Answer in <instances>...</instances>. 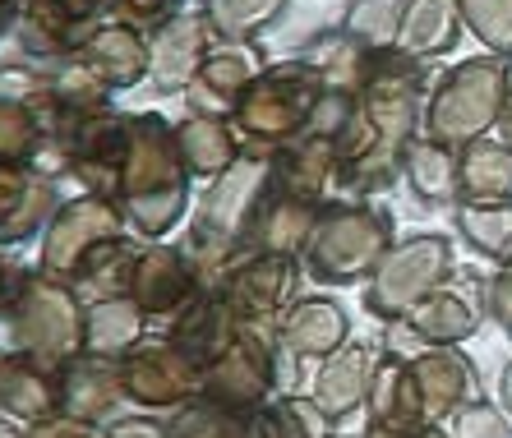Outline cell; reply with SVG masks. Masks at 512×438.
Masks as SVG:
<instances>
[{"label":"cell","instance_id":"obj_30","mask_svg":"<svg viewBox=\"0 0 512 438\" xmlns=\"http://www.w3.org/2000/svg\"><path fill=\"white\" fill-rule=\"evenodd\" d=\"M462 203H512V148L503 139H476L462 153Z\"/></svg>","mask_w":512,"mask_h":438},{"label":"cell","instance_id":"obj_42","mask_svg":"<svg viewBox=\"0 0 512 438\" xmlns=\"http://www.w3.org/2000/svg\"><path fill=\"white\" fill-rule=\"evenodd\" d=\"M499 406L512 415V356L503 360V374H499Z\"/></svg>","mask_w":512,"mask_h":438},{"label":"cell","instance_id":"obj_19","mask_svg":"<svg viewBox=\"0 0 512 438\" xmlns=\"http://www.w3.org/2000/svg\"><path fill=\"white\" fill-rule=\"evenodd\" d=\"M277 337H282L291 356L319 365V360H328L333 351H342L351 342V319H346V309L333 296H300L277 319Z\"/></svg>","mask_w":512,"mask_h":438},{"label":"cell","instance_id":"obj_2","mask_svg":"<svg viewBox=\"0 0 512 438\" xmlns=\"http://www.w3.org/2000/svg\"><path fill=\"white\" fill-rule=\"evenodd\" d=\"M190 166L180 157L176 130L157 116H134L130 157L120 171V213L130 222L134 236L167 240L176 222H185L190 208Z\"/></svg>","mask_w":512,"mask_h":438},{"label":"cell","instance_id":"obj_18","mask_svg":"<svg viewBox=\"0 0 512 438\" xmlns=\"http://www.w3.org/2000/svg\"><path fill=\"white\" fill-rule=\"evenodd\" d=\"M0 406H5V420H19V425H42V420L60 415L65 411V369H51L33 356L5 351Z\"/></svg>","mask_w":512,"mask_h":438},{"label":"cell","instance_id":"obj_21","mask_svg":"<svg viewBox=\"0 0 512 438\" xmlns=\"http://www.w3.org/2000/svg\"><path fill=\"white\" fill-rule=\"evenodd\" d=\"M365 415H370V425L406 429V434H416V429L429 425L425 402H420V388H416V369H411V356H402V351H383L379 356Z\"/></svg>","mask_w":512,"mask_h":438},{"label":"cell","instance_id":"obj_12","mask_svg":"<svg viewBox=\"0 0 512 438\" xmlns=\"http://www.w3.org/2000/svg\"><path fill=\"white\" fill-rule=\"evenodd\" d=\"M199 291H203L199 268H194V259L185 254V245H180V240L176 245H171V240H148L139 268H134L130 296L139 300L153 319H176Z\"/></svg>","mask_w":512,"mask_h":438},{"label":"cell","instance_id":"obj_9","mask_svg":"<svg viewBox=\"0 0 512 438\" xmlns=\"http://www.w3.org/2000/svg\"><path fill=\"white\" fill-rule=\"evenodd\" d=\"M485 319H489V277L457 268L434 296H425L406 314L402 328L425 346H462L485 328Z\"/></svg>","mask_w":512,"mask_h":438},{"label":"cell","instance_id":"obj_20","mask_svg":"<svg viewBox=\"0 0 512 438\" xmlns=\"http://www.w3.org/2000/svg\"><path fill=\"white\" fill-rule=\"evenodd\" d=\"M259 79V56L245 47H227L213 51V56L199 65V74L190 79L185 97H190L194 116H222L227 120L231 111L240 107V97L250 93V83Z\"/></svg>","mask_w":512,"mask_h":438},{"label":"cell","instance_id":"obj_41","mask_svg":"<svg viewBox=\"0 0 512 438\" xmlns=\"http://www.w3.org/2000/svg\"><path fill=\"white\" fill-rule=\"evenodd\" d=\"M489 319L512 337V263L494 268V277H489Z\"/></svg>","mask_w":512,"mask_h":438},{"label":"cell","instance_id":"obj_43","mask_svg":"<svg viewBox=\"0 0 512 438\" xmlns=\"http://www.w3.org/2000/svg\"><path fill=\"white\" fill-rule=\"evenodd\" d=\"M499 130H503V143L512 148V88H508V102H503V111H499Z\"/></svg>","mask_w":512,"mask_h":438},{"label":"cell","instance_id":"obj_32","mask_svg":"<svg viewBox=\"0 0 512 438\" xmlns=\"http://www.w3.org/2000/svg\"><path fill=\"white\" fill-rule=\"evenodd\" d=\"M254 438H333V420L314 392H277L254 415Z\"/></svg>","mask_w":512,"mask_h":438},{"label":"cell","instance_id":"obj_24","mask_svg":"<svg viewBox=\"0 0 512 438\" xmlns=\"http://www.w3.org/2000/svg\"><path fill=\"white\" fill-rule=\"evenodd\" d=\"M153 314L139 305L134 296H111V300H93L84 319V351L88 356H107V360H125L130 351H139L148 342Z\"/></svg>","mask_w":512,"mask_h":438},{"label":"cell","instance_id":"obj_13","mask_svg":"<svg viewBox=\"0 0 512 438\" xmlns=\"http://www.w3.org/2000/svg\"><path fill=\"white\" fill-rule=\"evenodd\" d=\"M240 332H245V319H240L236 305L222 291H199L176 319H167V342L180 346L199 369L217 365L227 356L231 346L240 342Z\"/></svg>","mask_w":512,"mask_h":438},{"label":"cell","instance_id":"obj_4","mask_svg":"<svg viewBox=\"0 0 512 438\" xmlns=\"http://www.w3.org/2000/svg\"><path fill=\"white\" fill-rule=\"evenodd\" d=\"M397 245L393 213L370 199H333L323 203L314 240L305 249V273L319 286H360Z\"/></svg>","mask_w":512,"mask_h":438},{"label":"cell","instance_id":"obj_3","mask_svg":"<svg viewBox=\"0 0 512 438\" xmlns=\"http://www.w3.org/2000/svg\"><path fill=\"white\" fill-rule=\"evenodd\" d=\"M323 93H328V74L319 65H305V60L259 74L250 83V93L240 97V107L231 111V130L245 143V157L273 162L282 148H291L310 130Z\"/></svg>","mask_w":512,"mask_h":438},{"label":"cell","instance_id":"obj_36","mask_svg":"<svg viewBox=\"0 0 512 438\" xmlns=\"http://www.w3.org/2000/svg\"><path fill=\"white\" fill-rule=\"evenodd\" d=\"M457 5L489 47L512 56V0H457Z\"/></svg>","mask_w":512,"mask_h":438},{"label":"cell","instance_id":"obj_23","mask_svg":"<svg viewBox=\"0 0 512 438\" xmlns=\"http://www.w3.org/2000/svg\"><path fill=\"white\" fill-rule=\"evenodd\" d=\"M107 5L111 0H24V33L33 37V51L56 56V51L93 37V24Z\"/></svg>","mask_w":512,"mask_h":438},{"label":"cell","instance_id":"obj_16","mask_svg":"<svg viewBox=\"0 0 512 438\" xmlns=\"http://www.w3.org/2000/svg\"><path fill=\"white\" fill-rule=\"evenodd\" d=\"M411 369H416V388L429 425H448L466 402L480 397L476 360L462 346H425L420 356H411Z\"/></svg>","mask_w":512,"mask_h":438},{"label":"cell","instance_id":"obj_37","mask_svg":"<svg viewBox=\"0 0 512 438\" xmlns=\"http://www.w3.org/2000/svg\"><path fill=\"white\" fill-rule=\"evenodd\" d=\"M448 434L453 438H512V415L503 411V406L476 397V402H466L462 411L448 420Z\"/></svg>","mask_w":512,"mask_h":438},{"label":"cell","instance_id":"obj_25","mask_svg":"<svg viewBox=\"0 0 512 438\" xmlns=\"http://www.w3.org/2000/svg\"><path fill=\"white\" fill-rule=\"evenodd\" d=\"M143 249H148V240L134 236V231L102 240V245L79 263V273L70 277V286L84 296V305H93V300H111V296H130L134 268H139Z\"/></svg>","mask_w":512,"mask_h":438},{"label":"cell","instance_id":"obj_44","mask_svg":"<svg viewBox=\"0 0 512 438\" xmlns=\"http://www.w3.org/2000/svg\"><path fill=\"white\" fill-rule=\"evenodd\" d=\"M420 434V429H416ZM416 434H406V429H383V425H365V438H416Z\"/></svg>","mask_w":512,"mask_h":438},{"label":"cell","instance_id":"obj_29","mask_svg":"<svg viewBox=\"0 0 512 438\" xmlns=\"http://www.w3.org/2000/svg\"><path fill=\"white\" fill-rule=\"evenodd\" d=\"M79 60L107 88H130V83H139L143 70H153V47L134 28H97L79 47Z\"/></svg>","mask_w":512,"mask_h":438},{"label":"cell","instance_id":"obj_38","mask_svg":"<svg viewBox=\"0 0 512 438\" xmlns=\"http://www.w3.org/2000/svg\"><path fill=\"white\" fill-rule=\"evenodd\" d=\"M111 10L125 19V28H167L180 0H111Z\"/></svg>","mask_w":512,"mask_h":438},{"label":"cell","instance_id":"obj_46","mask_svg":"<svg viewBox=\"0 0 512 438\" xmlns=\"http://www.w3.org/2000/svg\"><path fill=\"white\" fill-rule=\"evenodd\" d=\"M333 438H365V434H333Z\"/></svg>","mask_w":512,"mask_h":438},{"label":"cell","instance_id":"obj_11","mask_svg":"<svg viewBox=\"0 0 512 438\" xmlns=\"http://www.w3.org/2000/svg\"><path fill=\"white\" fill-rule=\"evenodd\" d=\"M305 263L286 259V254H250L236 273L227 277L222 296L236 305V314L245 323H277L286 309L300 300L305 286Z\"/></svg>","mask_w":512,"mask_h":438},{"label":"cell","instance_id":"obj_34","mask_svg":"<svg viewBox=\"0 0 512 438\" xmlns=\"http://www.w3.org/2000/svg\"><path fill=\"white\" fill-rule=\"evenodd\" d=\"M171 438H254V415L227 411V406L208 402V397H194L180 411L167 415Z\"/></svg>","mask_w":512,"mask_h":438},{"label":"cell","instance_id":"obj_15","mask_svg":"<svg viewBox=\"0 0 512 438\" xmlns=\"http://www.w3.org/2000/svg\"><path fill=\"white\" fill-rule=\"evenodd\" d=\"M379 356H383V346L365 342V337H351L342 351H333L328 360H319L310 392H314V402L328 411V420H333V425L351 420L360 406L370 402Z\"/></svg>","mask_w":512,"mask_h":438},{"label":"cell","instance_id":"obj_17","mask_svg":"<svg viewBox=\"0 0 512 438\" xmlns=\"http://www.w3.org/2000/svg\"><path fill=\"white\" fill-rule=\"evenodd\" d=\"M60 203L65 199H60L51 176H42L33 166H5V185H0V240H5V249L47 236Z\"/></svg>","mask_w":512,"mask_h":438},{"label":"cell","instance_id":"obj_6","mask_svg":"<svg viewBox=\"0 0 512 438\" xmlns=\"http://www.w3.org/2000/svg\"><path fill=\"white\" fill-rule=\"evenodd\" d=\"M508 70H503V60H466L457 65L443 88L429 97L425 107V139L443 143V148H453L462 153L466 143H476L480 134L499 120L503 102H508Z\"/></svg>","mask_w":512,"mask_h":438},{"label":"cell","instance_id":"obj_28","mask_svg":"<svg viewBox=\"0 0 512 438\" xmlns=\"http://www.w3.org/2000/svg\"><path fill=\"white\" fill-rule=\"evenodd\" d=\"M176 143H180V157L190 166V176L199 180H222L231 166L245 162V148H240L236 130H231L222 116H190L176 125Z\"/></svg>","mask_w":512,"mask_h":438},{"label":"cell","instance_id":"obj_40","mask_svg":"<svg viewBox=\"0 0 512 438\" xmlns=\"http://www.w3.org/2000/svg\"><path fill=\"white\" fill-rule=\"evenodd\" d=\"M107 438H171V425L157 411L111 415V420H107Z\"/></svg>","mask_w":512,"mask_h":438},{"label":"cell","instance_id":"obj_10","mask_svg":"<svg viewBox=\"0 0 512 438\" xmlns=\"http://www.w3.org/2000/svg\"><path fill=\"white\" fill-rule=\"evenodd\" d=\"M120 379H125V397L139 411H180L203 392V369L194 365L180 346L167 337H148L139 351L120 360Z\"/></svg>","mask_w":512,"mask_h":438},{"label":"cell","instance_id":"obj_45","mask_svg":"<svg viewBox=\"0 0 512 438\" xmlns=\"http://www.w3.org/2000/svg\"><path fill=\"white\" fill-rule=\"evenodd\" d=\"M416 438H453V434H448V429H443V425H425Z\"/></svg>","mask_w":512,"mask_h":438},{"label":"cell","instance_id":"obj_26","mask_svg":"<svg viewBox=\"0 0 512 438\" xmlns=\"http://www.w3.org/2000/svg\"><path fill=\"white\" fill-rule=\"evenodd\" d=\"M120 402H130L125 397V379H120V360L88 356L84 351L74 365H65V415L107 425Z\"/></svg>","mask_w":512,"mask_h":438},{"label":"cell","instance_id":"obj_5","mask_svg":"<svg viewBox=\"0 0 512 438\" xmlns=\"http://www.w3.org/2000/svg\"><path fill=\"white\" fill-rule=\"evenodd\" d=\"M457 273V254L453 240L443 231H416V236H402L388 259L374 268V277L365 282V309L383 323H397L411 314L425 296H434L448 277Z\"/></svg>","mask_w":512,"mask_h":438},{"label":"cell","instance_id":"obj_33","mask_svg":"<svg viewBox=\"0 0 512 438\" xmlns=\"http://www.w3.org/2000/svg\"><path fill=\"white\" fill-rule=\"evenodd\" d=\"M457 236L489 263H512V203H457Z\"/></svg>","mask_w":512,"mask_h":438},{"label":"cell","instance_id":"obj_27","mask_svg":"<svg viewBox=\"0 0 512 438\" xmlns=\"http://www.w3.org/2000/svg\"><path fill=\"white\" fill-rule=\"evenodd\" d=\"M402 180L429 208H457L462 203V157L434 139H411L402 153Z\"/></svg>","mask_w":512,"mask_h":438},{"label":"cell","instance_id":"obj_8","mask_svg":"<svg viewBox=\"0 0 512 438\" xmlns=\"http://www.w3.org/2000/svg\"><path fill=\"white\" fill-rule=\"evenodd\" d=\"M130 222L120 213V203L107 199V194H79V199H65L60 213L51 217L47 236H42V249H37V268L56 282H70L79 273V263L93 254L102 240L125 236Z\"/></svg>","mask_w":512,"mask_h":438},{"label":"cell","instance_id":"obj_35","mask_svg":"<svg viewBox=\"0 0 512 438\" xmlns=\"http://www.w3.org/2000/svg\"><path fill=\"white\" fill-rule=\"evenodd\" d=\"M282 5L286 0H203V14L222 37H245L254 28H263L268 19H277Z\"/></svg>","mask_w":512,"mask_h":438},{"label":"cell","instance_id":"obj_22","mask_svg":"<svg viewBox=\"0 0 512 438\" xmlns=\"http://www.w3.org/2000/svg\"><path fill=\"white\" fill-rule=\"evenodd\" d=\"M213 33L217 28L208 24V14L171 19V24L157 33V42H153V83H157V93L190 88V79L199 74V65L213 56V51H208Z\"/></svg>","mask_w":512,"mask_h":438},{"label":"cell","instance_id":"obj_39","mask_svg":"<svg viewBox=\"0 0 512 438\" xmlns=\"http://www.w3.org/2000/svg\"><path fill=\"white\" fill-rule=\"evenodd\" d=\"M24 438H107V425L79 420V415H51L42 425H24Z\"/></svg>","mask_w":512,"mask_h":438},{"label":"cell","instance_id":"obj_31","mask_svg":"<svg viewBox=\"0 0 512 438\" xmlns=\"http://www.w3.org/2000/svg\"><path fill=\"white\" fill-rule=\"evenodd\" d=\"M457 0H411L397 24V51L406 56H439L457 42Z\"/></svg>","mask_w":512,"mask_h":438},{"label":"cell","instance_id":"obj_14","mask_svg":"<svg viewBox=\"0 0 512 438\" xmlns=\"http://www.w3.org/2000/svg\"><path fill=\"white\" fill-rule=\"evenodd\" d=\"M323 217V203L305 199V194H291L273 180V166H268V190L259 199V213H254V231H250V249L254 254H286V259H305V249L314 240V226Z\"/></svg>","mask_w":512,"mask_h":438},{"label":"cell","instance_id":"obj_1","mask_svg":"<svg viewBox=\"0 0 512 438\" xmlns=\"http://www.w3.org/2000/svg\"><path fill=\"white\" fill-rule=\"evenodd\" d=\"M84 319L88 305L70 282L5 259V351L65 369L84 356Z\"/></svg>","mask_w":512,"mask_h":438},{"label":"cell","instance_id":"obj_7","mask_svg":"<svg viewBox=\"0 0 512 438\" xmlns=\"http://www.w3.org/2000/svg\"><path fill=\"white\" fill-rule=\"evenodd\" d=\"M277 351H282L277 323H245L240 342L217 365L203 369L199 397L240 415H259L282 392L277 388Z\"/></svg>","mask_w":512,"mask_h":438}]
</instances>
